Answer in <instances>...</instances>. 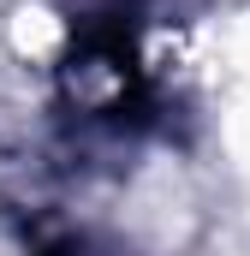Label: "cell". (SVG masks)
Returning <instances> with one entry per match:
<instances>
[{
    "label": "cell",
    "mask_w": 250,
    "mask_h": 256,
    "mask_svg": "<svg viewBox=\"0 0 250 256\" xmlns=\"http://www.w3.org/2000/svg\"><path fill=\"white\" fill-rule=\"evenodd\" d=\"M155 12L161 0H102L72 18L60 60V96L72 120L102 131H149L167 108V78L155 66Z\"/></svg>",
    "instance_id": "obj_1"
},
{
    "label": "cell",
    "mask_w": 250,
    "mask_h": 256,
    "mask_svg": "<svg viewBox=\"0 0 250 256\" xmlns=\"http://www.w3.org/2000/svg\"><path fill=\"white\" fill-rule=\"evenodd\" d=\"M36 256H131V250L114 244V238H96V232H60V238H48Z\"/></svg>",
    "instance_id": "obj_2"
}]
</instances>
